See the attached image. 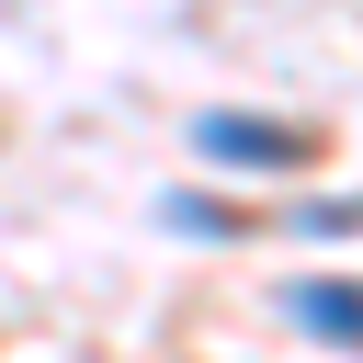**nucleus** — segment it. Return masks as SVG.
Here are the masks:
<instances>
[{
    "instance_id": "f257e3e1",
    "label": "nucleus",
    "mask_w": 363,
    "mask_h": 363,
    "mask_svg": "<svg viewBox=\"0 0 363 363\" xmlns=\"http://www.w3.org/2000/svg\"><path fill=\"white\" fill-rule=\"evenodd\" d=\"M193 136H204V159H238V170H295L306 159V136L295 125H261V113H204Z\"/></svg>"
},
{
    "instance_id": "f03ea898",
    "label": "nucleus",
    "mask_w": 363,
    "mask_h": 363,
    "mask_svg": "<svg viewBox=\"0 0 363 363\" xmlns=\"http://www.w3.org/2000/svg\"><path fill=\"white\" fill-rule=\"evenodd\" d=\"M295 329H318V340L363 352V284H295Z\"/></svg>"
}]
</instances>
